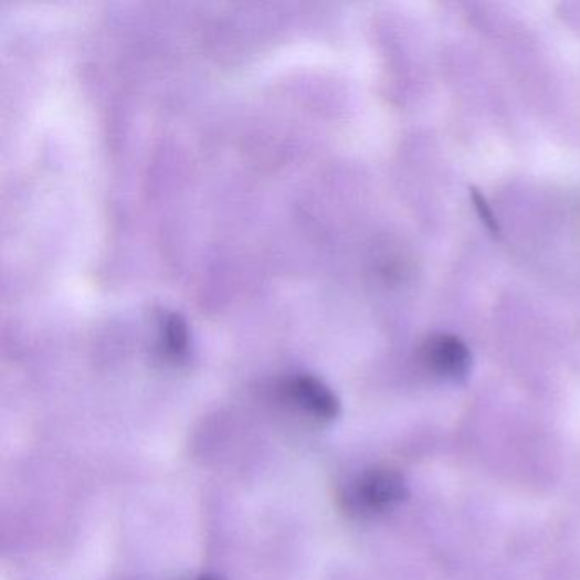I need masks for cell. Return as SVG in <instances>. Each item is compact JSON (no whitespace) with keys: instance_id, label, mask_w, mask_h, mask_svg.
Returning <instances> with one entry per match:
<instances>
[{"instance_id":"obj_5","label":"cell","mask_w":580,"mask_h":580,"mask_svg":"<svg viewBox=\"0 0 580 580\" xmlns=\"http://www.w3.org/2000/svg\"><path fill=\"white\" fill-rule=\"evenodd\" d=\"M470 197H472L475 210H477L478 217H481L482 222L485 223V226H487V229L491 230L494 235H500L499 222H497L496 214H494L492 208L488 207L484 194H482L477 188H472L470 189Z\"/></svg>"},{"instance_id":"obj_4","label":"cell","mask_w":580,"mask_h":580,"mask_svg":"<svg viewBox=\"0 0 580 580\" xmlns=\"http://www.w3.org/2000/svg\"><path fill=\"white\" fill-rule=\"evenodd\" d=\"M164 342L167 352L175 358H181L188 351L189 336L188 327L179 315H166L162 321Z\"/></svg>"},{"instance_id":"obj_2","label":"cell","mask_w":580,"mask_h":580,"mask_svg":"<svg viewBox=\"0 0 580 580\" xmlns=\"http://www.w3.org/2000/svg\"><path fill=\"white\" fill-rule=\"evenodd\" d=\"M407 496L405 478L393 468H371L358 482V499L371 510H384Z\"/></svg>"},{"instance_id":"obj_3","label":"cell","mask_w":580,"mask_h":580,"mask_svg":"<svg viewBox=\"0 0 580 580\" xmlns=\"http://www.w3.org/2000/svg\"><path fill=\"white\" fill-rule=\"evenodd\" d=\"M293 399L321 421H333L339 415L340 405L336 393L315 377H296L289 384Z\"/></svg>"},{"instance_id":"obj_6","label":"cell","mask_w":580,"mask_h":580,"mask_svg":"<svg viewBox=\"0 0 580 580\" xmlns=\"http://www.w3.org/2000/svg\"><path fill=\"white\" fill-rule=\"evenodd\" d=\"M198 580H220V579L219 577L207 576V577H201V579H198Z\"/></svg>"},{"instance_id":"obj_1","label":"cell","mask_w":580,"mask_h":580,"mask_svg":"<svg viewBox=\"0 0 580 580\" xmlns=\"http://www.w3.org/2000/svg\"><path fill=\"white\" fill-rule=\"evenodd\" d=\"M422 365L429 373L446 381H465L472 370V352L460 337L436 334L421 349Z\"/></svg>"}]
</instances>
